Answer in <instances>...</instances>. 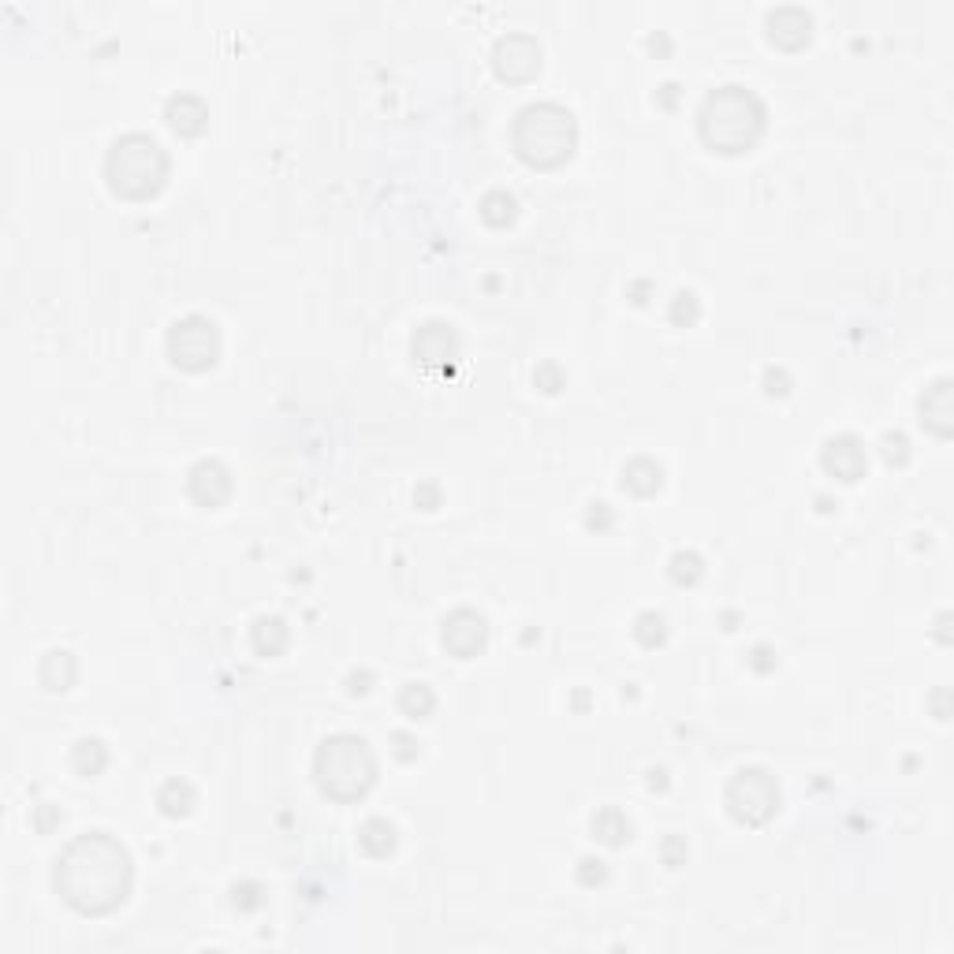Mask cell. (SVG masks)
I'll list each match as a JSON object with an SVG mask.
<instances>
[{
	"label": "cell",
	"mask_w": 954,
	"mask_h": 954,
	"mask_svg": "<svg viewBox=\"0 0 954 954\" xmlns=\"http://www.w3.org/2000/svg\"><path fill=\"white\" fill-rule=\"evenodd\" d=\"M820 466H824L835 481L854 485V481H861L865 470H869V451H865V444H861L854 433H839V437L824 440V448H820Z\"/></svg>",
	"instance_id": "cell-11"
},
{
	"label": "cell",
	"mask_w": 954,
	"mask_h": 954,
	"mask_svg": "<svg viewBox=\"0 0 954 954\" xmlns=\"http://www.w3.org/2000/svg\"><path fill=\"white\" fill-rule=\"evenodd\" d=\"M164 347H168V358H172L179 369L205 373V369H213L220 362V347H224V343H220V328L213 325L209 317L191 314V317H179L176 325L168 328Z\"/></svg>",
	"instance_id": "cell-7"
},
{
	"label": "cell",
	"mask_w": 954,
	"mask_h": 954,
	"mask_svg": "<svg viewBox=\"0 0 954 954\" xmlns=\"http://www.w3.org/2000/svg\"><path fill=\"white\" fill-rule=\"evenodd\" d=\"M612 522H615V515H612V507L604 504V500H593V504L586 507V526H589V530L604 533V530H612Z\"/></svg>",
	"instance_id": "cell-34"
},
{
	"label": "cell",
	"mask_w": 954,
	"mask_h": 954,
	"mask_svg": "<svg viewBox=\"0 0 954 954\" xmlns=\"http://www.w3.org/2000/svg\"><path fill=\"white\" fill-rule=\"evenodd\" d=\"M492 71L504 82H530L541 71V45L533 34H504L492 45Z\"/></svg>",
	"instance_id": "cell-8"
},
{
	"label": "cell",
	"mask_w": 954,
	"mask_h": 954,
	"mask_svg": "<svg viewBox=\"0 0 954 954\" xmlns=\"http://www.w3.org/2000/svg\"><path fill=\"white\" fill-rule=\"evenodd\" d=\"M38 679H41V686H45V690L64 694V690H71V686H75V679H79V664H75V656H71L68 649H53V653L41 660Z\"/></svg>",
	"instance_id": "cell-19"
},
{
	"label": "cell",
	"mask_w": 954,
	"mask_h": 954,
	"mask_svg": "<svg viewBox=\"0 0 954 954\" xmlns=\"http://www.w3.org/2000/svg\"><path fill=\"white\" fill-rule=\"evenodd\" d=\"M630 835H634V828H630L627 813H623V809H615V805L600 809L597 817H593V839H597V843L619 850V846L630 843Z\"/></svg>",
	"instance_id": "cell-22"
},
{
	"label": "cell",
	"mask_w": 954,
	"mask_h": 954,
	"mask_svg": "<svg viewBox=\"0 0 954 954\" xmlns=\"http://www.w3.org/2000/svg\"><path fill=\"white\" fill-rule=\"evenodd\" d=\"M921 410V425H925L932 437L947 440L954 433V384L951 377H940L925 388V396L917 403Z\"/></svg>",
	"instance_id": "cell-14"
},
{
	"label": "cell",
	"mask_w": 954,
	"mask_h": 954,
	"mask_svg": "<svg viewBox=\"0 0 954 954\" xmlns=\"http://www.w3.org/2000/svg\"><path fill=\"white\" fill-rule=\"evenodd\" d=\"M668 317H671V325L690 328V325L697 321V317H701V299H697L694 291H675Z\"/></svg>",
	"instance_id": "cell-27"
},
{
	"label": "cell",
	"mask_w": 954,
	"mask_h": 954,
	"mask_svg": "<svg viewBox=\"0 0 954 954\" xmlns=\"http://www.w3.org/2000/svg\"><path fill=\"white\" fill-rule=\"evenodd\" d=\"M109 768V746L101 738H79L71 746V772L82 779H94Z\"/></svg>",
	"instance_id": "cell-21"
},
{
	"label": "cell",
	"mask_w": 954,
	"mask_h": 954,
	"mask_svg": "<svg viewBox=\"0 0 954 954\" xmlns=\"http://www.w3.org/2000/svg\"><path fill=\"white\" fill-rule=\"evenodd\" d=\"M679 94H682V90H679V82H664V86L656 90V105H660V109H668V112H671V109H675V105H679Z\"/></svg>",
	"instance_id": "cell-40"
},
{
	"label": "cell",
	"mask_w": 954,
	"mask_h": 954,
	"mask_svg": "<svg viewBox=\"0 0 954 954\" xmlns=\"http://www.w3.org/2000/svg\"><path fill=\"white\" fill-rule=\"evenodd\" d=\"M533 384H537L545 396H556L559 388H563V369H559L556 362H545V366H537V373H533Z\"/></svg>",
	"instance_id": "cell-33"
},
{
	"label": "cell",
	"mask_w": 954,
	"mask_h": 954,
	"mask_svg": "<svg viewBox=\"0 0 954 954\" xmlns=\"http://www.w3.org/2000/svg\"><path fill=\"white\" fill-rule=\"evenodd\" d=\"M250 645H254L258 656L273 660V656H280L287 645H291V630H287V623L280 615H261L258 623L250 627Z\"/></svg>",
	"instance_id": "cell-18"
},
{
	"label": "cell",
	"mask_w": 954,
	"mask_h": 954,
	"mask_svg": "<svg viewBox=\"0 0 954 954\" xmlns=\"http://www.w3.org/2000/svg\"><path fill=\"white\" fill-rule=\"evenodd\" d=\"M440 645L448 649L455 660H474L485 653L489 645V623L474 612V608H455V612L440 623Z\"/></svg>",
	"instance_id": "cell-9"
},
{
	"label": "cell",
	"mask_w": 954,
	"mask_h": 954,
	"mask_svg": "<svg viewBox=\"0 0 954 954\" xmlns=\"http://www.w3.org/2000/svg\"><path fill=\"white\" fill-rule=\"evenodd\" d=\"M358 846H362V854H369V858H392L399 846V835H396V824L384 817H369L362 820V828H358Z\"/></svg>",
	"instance_id": "cell-17"
},
{
	"label": "cell",
	"mask_w": 954,
	"mask_h": 954,
	"mask_svg": "<svg viewBox=\"0 0 954 954\" xmlns=\"http://www.w3.org/2000/svg\"><path fill=\"white\" fill-rule=\"evenodd\" d=\"M686 858H690L686 839H682V835H664V843H660V861H664L668 869H679V865H686Z\"/></svg>",
	"instance_id": "cell-30"
},
{
	"label": "cell",
	"mask_w": 954,
	"mask_h": 954,
	"mask_svg": "<svg viewBox=\"0 0 954 954\" xmlns=\"http://www.w3.org/2000/svg\"><path fill=\"white\" fill-rule=\"evenodd\" d=\"M574 876H578V884L582 887H600L604 880H608V865L600 858H582L578 861V869H574Z\"/></svg>",
	"instance_id": "cell-31"
},
{
	"label": "cell",
	"mask_w": 954,
	"mask_h": 954,
	"mask_svg": "<svg viewBox=\"0 0 954 954\" xmlns=\"http://www.w3.org/2000/svg\"><path fill=\"white\" fill-rule=\"evenodd\" d=\"M515 153L530 168H559L574 157L578 146V123H574L571 109H563L556 101H537L515 116V131H511Z\"/></svg>",
	"instance_id": "cell-4"
},
{
	"label": "cell",
	"mask_w": 954,
	"mask_h": 954,
	"mask_svg": "<svg viewBox=\"0 0 954 954\" xmlns=\"http://www.w3.org/2000/svg\"><path fill=\"white\" fill-rule=\"evenodd\" d=\"M392 753H396L399 761H418V753H422V746H418V738L407 735V731H396L392 735Z\"/></svg>",
	"instance_id": "cell-35"
},
{
	"label": "cell",
	"mask_w": 954,
	"mask_h": 954,
	"mask_svg": "<svg viewBox=\"0 0 954 954\" xmlns=\"http://www.w3.org/2000/svg\"><path fill=\"white\" fill-rule=\"evenodd\" d=\"M172 172V161L157 138L142 135V131H127L109 146L105 157V179L109 191L127 202H150L164 191Z\"/></svg>",
	"instance_id": "cell-3"
},
{
	"label": "cell",
	"mask_w": 954,
	"mask_h": 954,
	"mask_svg": "<svg viewBox=\"0 0 954 954\" xmlns=\"http://www.w3.org/2000/svg\"><path fill=\"white\" fill-rule=\"evenodd\" d=\"M410 355L422 369H448L459 358V332L448 321H425L410 340Z\"/></svg>",
	"instance_id": "cell-10"
},
{
	"label": "cell",
	"mask_w": 954,
	"mask_h": 954,
	"mask_svg": "<svg viewBox=\"0 0 954 954\" xmlns=\"http://www.w3.org/2000/svg\"><path fill=\"white\" fill-rule=\"evenodd\" d=\"M60 820H64L60 805L41 802V805H34V817H30V824H34V828H38L41 835H49V832H56V828H60Z\"/></svg>",
	"instance_id": "cell-32"
},
{
	"label": "cell",
	"mask_w": 954,
	"mask_h": 954,
	"mask_svg": "<svg viewBox=\"0 0 954 954\" xmlns=\"http://www.w3.org/2000/svg\"><path fill=\"white\" fill-rule=\"evenodd\" d=\"M947 701H951V694H947V690H936V694H932V705H936V720H951V709H947Z\"/></svg>",
	"instance_id": "cell-42"
},
{
	"label": "cell",
	"mask_w": 954,
	"mask_h": 954,
	"mask_svg": "<svg viewBox=\"0 0 954 954\" xmlns=\"http://www.w3.org/2000/svg\"><path fill=\"white\" fill-rule=\"evenodd\" d=\"M649 791H668V772H664V768H653V772H649Z\"/></svg>",
	"instance_id": "cell-44"
},
{
	"label": "cell",
	"mask_w": 954,
	"mask_h": 954,
	"mask_svg": "<svg viewBox=\"0 0 954 954\" xmlns=\"http://www.w3.org/2000/svg\"><path fill=\"white\" fill-rule=\"evenodd\" d=\"M701 574H705V559L697 556V552H690V548H679V552L668 559V578L675 582V586H682V589L697 586Z\"/></svg>",
	"instance_id": "cell-25"
},
{
	"label": "cell",
	"mask_w": 954,
	"mask_h": 954,
	"mask_svg": "<svg viewBox=\"0 0 954 954\" xmlns=\"http://www.w3.org/2000/svg\"><path fill=\"white\" fill-rule=\"evenodd\" d=\"M232 470L220 463V459H202V463L191 466L187 474V496L194 504L205 507V511H217L232 500Z\"/></svg>",
	"instance_id": "cell-12"
},
{
	"label": "cell",
	"mask_w": 954,
	"mask_h": 954,
	"mask_svg": "<svg viewBox=\"0 0 954 954\" xmlns=\"http://www.w3.org/2000/svg\"><path fill=\"white\" fill-rule=\"evenodd\" d=\"M232 902L235 910H261V902H265V887L254 884V880H239V884L232 887Z\"/></svg>",
	"instance_id": "cell-29"
},
{
	"label": "cell",
	"mask_w": 954,
	"mask_h": 954,
	"mask_svg": "<svg viewBox=\"0 0 954 954\" xmlns=\"http://www.w3.org/2000/svg\"><path fill=\"white\" fill-rule=\"evenodd\" d=\"M750 668L761 671V675H768V671H776V653L768 649V645H753L750 653Z\"/></svg>",
	"instance_id": "cell-38"
},
{
	"label": "cell",
	"mask_w": 954,
	"mask_h": 954,
	"mask_svg": "<svg viewBox=\"0 0 954 954\" xmlns=\"http://www.w3.org/2000/svg\"><path fill=\"white\" fill-rule=\"evenodd\" d=\"M764 30H768V41H772V45L787 49V53H798V49H805L809 38H813V15L805 12V8H798V4H783L776 12H768Z\"/></svg>",
	"instance_id": "cell-13"
},
{
	"label": "cell",
	"mask_w": 954,
	"mask_h": 954,
	"mask_svg": "<svg viewBox=\"0 0 954 954\" xmlns=\"http://www.w3.org/2000/svg\"><path fill=\"white\" fill-rule=\"evenodd\" d=\"M369 686H373V671H351L347 675V694L351 697L369 694Z\"/></svg>",
	"instance_id": "cell-39"
},
{
	"label": "cell",
	"mask_w": 954,
	"mask_h": 954,
	"mask_svg": "<svg viewBox=\"0 0 954 954\" xmlns=\"http://www.w3.org/2000/svg\"><path fill=\"white\" fill-rule=\"evenodd\" d=\"M649 291H653V284H649V280H638V284H630V287H627V299H630V302H638V306H645V302H649V299H645Z\"/></svg>",
	"instance_id": "cell-41"
},
{
	"label": "cell",
	"mask_w": 954,
	"mask_h": 954,
	"mask_svg": "<svg viewBox=\"0 0 954 954\" xmlns=\"http://www.w3.org/2000/svg\"><path fill=\"white\" fill-rule=\"evenodd\" d=\"M645 45H649V53H671V38H668V34H649V38H645Z\"/></svg>",
	"instance_id": "cell-43"
},
{
	"label": "cell",
	"mask_w": 954,
	"mask_h": 954,
	"mask_svg": "<svg viewBox=\"0 0 954 954\" xmlns=\"http://www.w3.org/2000/svg\"><path fill=\"white\" fill-rule=\"evenodd\" d=\"M396 705L407 720H425V716H433V709H437V694H433L429 682H407V686L399 690Z\"/></svg>",
	"instance_id": "cell-23"
},
{
	"label": "cell",
	"mask_w": 954,
	"mask_h": 954,
	"mask_svg": "<svg viewBox=\"0 0 954 954\" xmlns=\"http://www.w3.org/2000/svg\"><path fill=\"white\" fill-rule=\"evenodd\" d=\"M623 489H627L630 496H638V500H649V496H656V492L664 489V466L656 463V459H649V455L630 459V463L623 466Z\"/></svg>",
	"instance_id": "cell-16"
},
{
	"label": "cell",
	"mask_w": 954,
	"mask_h": 954,
	"mask_svg": "<svg viewBox=\"0 0 954 954\" xmlns=\"http://www.w3.org/2000/svg\"><path fill=\"white\" fill-rule=\"evenodd\" d=\"M764 123H768L764 101L738 82L716 86L697 109V135L716 153L753 150L764 135Z\"/></svg>",
	"instance_id": "cell-2"
},
{
	"label": "cell",
	"mask_w": 954,
	"mask_h": 954,
	"mask_svg": "<svg viewBox=\"0 0 954 954\" xmlns=\"http://www.w3.org/2000/svg\"><path fill=\"white\" fill-rule=\"evenodd\" d=\"M880 459H884L887 466L910 463V440H906V433H884V437H880Z\"/></svg>",
	"instance_id": "cell-28"
},
{
	"label": "cell",
	"mask_w": 954,
	"mask_h": 954,
	"mask_svg": "<svg viewBox=\"0 0 954 954\" xmlns=\"http://www.w3.org/2000/svg\"><path fill=\"white\" fill-rule=\"evenodd\" d=\"M477 213H481V220L489 228H507L518 217V198L511 191H489L481 198V205H477Z\"/></svg>",
	"instance_id": "cell-24"
},
{
	"label": "cell",
	"mask_w": 954,
	"mask_h": 954,
	"mask_svg": "<svg viewBox=\"0 0 954 954\" xmlns=\"http://www.w3.org/2000/svg\"><path fill=\"white\" fill-rule=\"evenodd\" d=\"M164 123H168L179 138H198L205 127H209V109H205L202 97L176 94L164 101Z\"/></svg>",
	"instance_id": "cell-15"
},
{
	"label": "cell",
	"mask_w": 954,
	"mask_h": 954,
	"mask_svg": "<svg viewBox=\"0 0 954 954\" xmlns=\"http://www.w3.org/2000/svg\"><path fill=\"white\" fill-rule=\"evenodd\" d=\"M764 392H768V396H787V392H791L787 369H776V366L764 369Z\"/></svg>",
	"instance_id": "cell-36"
},
{
	"label": "cell",
	"mask_w": 954,
	"mask_h": 954,
	"mask_svg": "<svg viewBox=\"0 0 954 954\" xmlns=\"http://www.w3.org/2000/svg\"><path fill=\"white\" fill-rule=\"evenodd\" d=\"M414 504L422 507V511H437V507H440V485H433V481L418 485V489H414Z\"/></svg>",
	"instance_id": "cell-37"
},
{
	"label": "cell",
	"mask_w": 954,
	"mask_h": 954,
	"mask_svg": "<svg viewBox=\"0 0 954 954\" xmlns=\"http://www.w3.org/2000/svg\"><path fill=\"white\" fill-rule=\"evenodd\" d=\"M135 884V861L109 832L75 835L56 858L53 887L82 917H105L120 910Z\"/></svg>",
	"instance_id": "cell-1"
},
{
	"label": "cell",
	"mask_w": 954,
	"mask_h": 954,
	"mask_svg": "<svg viewBox=\"0 0 954 954\" xmlns=\"http://www.w3.org/2000/svg\"><path fill=\"white\" fill-rule=\"evenodd\" d=\"M630 634H634V641H638L641 649H660V645L668 641V619L660 612H641L638 619H634Z\"/></svg>",
	"instance_id": "cell-26"
},
{
	"label": "cell",
	"mask_w": 954,
	"mask_h": 954,
	"mask_svg": "<svg viewBox=\"0 0 954 954\" xmlns=\"http://www.w3.org/2000/svg\"><path fill=\"white\" fill-rule=\"evenodd\" d=\"M314 779L332 802H358L377 783V757L362 735H328L314 753Z\"/></svg>",
	"instance_id": "cell-5"
},
{
	"label": "cell",
	"mask_w": 954,
	"mask_h": 954,
	"mask_svg": "<svg viewBox=\"0 0 954 954\" xmlns=\"http://www.w3.org/2000/svg\"><path fill=\"white\" fill-rule=\"evenodd\" d=\"M727 813L742 824V828H761L776 817L779 809V783L768 768H742L723 794Z\"/></svg>",
	"instance_id": "cell-6"
},
{
	"label": "cell",
	"mask_w": 954,
	"mask_h": 954,
	"mask_svg": "<svg viewBox=\"0 0 954 954\" xmlns=\"http://www.w3.org/2000/svg\"><path fill=\"white\" fill-rule=\"evenodd\" d=\"M194 805H198V791H194V783H187V779H164L161 791H157V809H161L168 820H183L194 813Z\"/></svg>",
	"instance_id": "cell-20"
}]
</instances>
